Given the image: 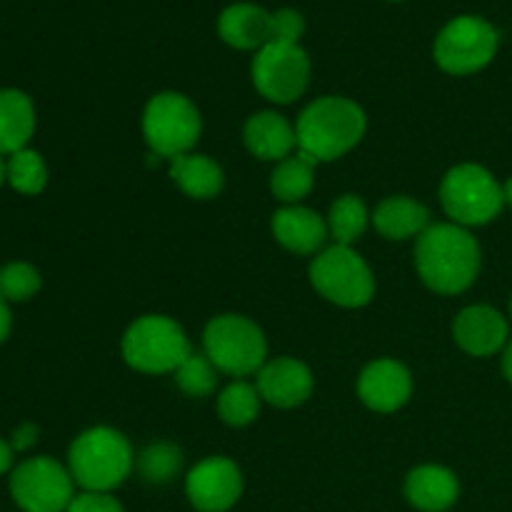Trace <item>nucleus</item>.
<instances>
[{
  "label": "nucleus",
  "mask_w": 512,
  "mask_h": 512,
  "mask_svg": "<svg viewBox=\"0 0 512 512\" xmlns=\"http://www.w3.org/2000/svg\"><path fill=\"white\" fill-rule=\"evenodd\" d=\"M175 385L188 398H208L218 385V368L205 353H190V358L175 370Z\"/></svg>",
  "instance_id": "nucleus-28"
},
{
  "label": "nucleus",
  "mask_w": 512,
  "mask_h": 512,
  "mask_svg": "<svg viewBox=\"0 0 512 512\" xmlns=\"http://www.w3.org/2000/svg\"><path fill=\"white\" fill-rule=\"evenodd\" d=\"M123 358L138 373H175L193 348L185 330L168 315H143L123 335Z\"/></svg>",
  "instance_id": "nucleus-6"
},
{
  "label": "nucleus",
  "mask_w": 512,
  "mask_h": 512,
  "mask_svg": "<svg viewBox=\"0 0 512 512\" xmlns=\"http://www.w3.org/2000/svg\"><path fill=\"white\" fill-rule=\"evenodd\" d=\"M35 440H38V428L33 423H23L13 433V443L10 445H13V450H28Z\"/></svg>",
  "instance_id": "nucleus-32"
},
{
  "label": "nucleus",
  "mask_w": 512,
  "mask_h": 512,
  "mask_svg": "<svg viewBox=\"0 0 512 512\" xmlns=\"http://www.w3.org/2000/svg\"><path fill=\"white\" fill-rule=\"evenodd\" d=\"M358 395L375 413H395L413 395V375L393 358L373 360L360 373Z\"/></svg>",
  "instance_id": "nucleus-13"
},
{
  "label": "nucleus",
  "mask_w": 512,
  "mask_h": 512,
  "mask_svg": "<svg viewBox=\"0 0 512 512\" xmlns=\"http://www.w3.org/2000/svg\"><path fill=\"white\" fill-rule=\"evenodd\" d=\"M5 180H8V168H5V160L3 155H0V185H3Z\"/></svg>",
  "instance_id": "nucleus-37"
},
{
  "label": "nucleus",
  "mask_w": 512,
  "mask_h": 512,
  "mask_svg": "<svg viewBox=\"0 0 512 512\" xmlns=\"http://www.w3.org/2000/svg\"><path fill=\"white\" fill-rule=\"evenodd\" d=\"M260 393L255 385L235 380L218 395V415L230 428H245L260 413Z\"/></svg>",
  "instance_id": "nucleus-26"
},
{
  "label": "nucleus",
  "mask_w": 512,
  "mask_h": 512,
  "mask_svg": "<svg viewBox=\"0 0 512 512\" xmlns=\"http://www.w3.org/2000/svg\"><path fill=\"white\" fill-rule=\"evenodd\" d=\"M183 450L173 443H150L135 458V470L148 485H165L183 470Z\"/></svg>",
  "instance_id": "nucleus-25"
},
{
  "label": "nucleus",
  "mask_w": 512,
  "mask_h": 512,
  "mask_svg": "<svg viewBox=\"0 0 512 512\" xmlns=\"http://www.w3.org/2000/svg\"><path fill=\"white\" fill-rule=\"evenodd\" d=\"M503 198H505V205H510L512 208V178H508L503 183Z\"/></svg>",
  "instance_id": "nucleus-36"
},
{
  "label": "nucleus",
  "mask_w": 512,
  "mask_h": 512,
  "mask_svg": "<svg viewBox=\"0 0 512 512\" xmlns=\"http://www.w3.org/2000/svg\"><path fill=\"white\" fill-rule=\"evenodd\" d=\"M510 318H512V298H510Z\"/></svg>",
  "instance_id": "nucleus-38"
},
{
  "label": "nucleus",
  "mask_w": 512,
  "mask_h": 512,
  "mask_svg": "<svg viewBox=\"0 0 512 512\" xmlns=\"http://www.w3.org/2000/svg\"><path fill=\"white\" fill-rule=\"evenodd\" d=\"M10 465H13V445H8L0 438V475L8 473Z\"/></svg>",
  "instance_id": "nucleus-33"
},
{
  "label": "nucleus",
  "mask_w": 512,
  "mask_h": 512,
  "mask_svg": "<svg viewBox=\"0 0 512 512\" xmlns=\"http://www.w3.org/2000/svg\"><path fill=\"white\" fill-rule=\"evenodd\" d=\"M368 208H365L363 198L358 195H340L333 205H330L328 213V230L330 238L335 240V245H350L353 248L355 240H360V235L368 228Z\"/></svg>",
  "instance_id": "nucleus-24"
},
{
  "label": "nucleus",
  "mask_w": 512,
  "mask_h": 512,
  "mask_svg": "<svg viewBox=\"0 0 512 512\" xmlns=\"http://www.w3.org/2000/svg\"><path fill=\"white\" fill-rule=\"evenodd\" d=\"M453 338L473 358H490L510 343V328L503 313L490 305H470L455 318Z\"/></svg>",
  "instance_id": "nucleus-15"
},
{
  "label": "nucleus",
  "mask_w": 512,
  "mask_h": 512,
  "mask_svg": "<svg viewBox=\"0 0 512 512\" xmlns=\"http://www.w3.org/2000/svg\"><path fill=\"white\" fill-rule=\"evenodd\" d=\"M73 488L70 470L48 455L25 460L10 475V495L25 512H68Z\"/></svg>",
  "instance_id": "nucleus-10"
},
{
  "label": "nucleus",
  "mask_w": 512,
  "mask_h": 512,
  "mask_svg": "<svg viewBox=\"0 0 512 512\" xmlns=\"http://www.w3.org/2000/svg\"><path fill=\"white\" fill-rule=\"evenodd\" d=\"M500 45L493 23L478 15H458L438 33L433 45L435 63L450 75H473L490 65Z\"/></svg>",
  "instance_id": "nucleus-9"
},
{
  "label": "nucleus",
  "mask_w": 512,
  "mask_h": 512,
  "mask_svg": "<svg viewBox=\"0 0 512 512\" xmlns=\"http://www.w3.org/2000/svg\"><path fill=\"white\" fill-rule=\"evenodd\" d=\"M503 373L508 378V383L512 385V340L505 345V353H503Z\"/></svg>",
  "instance_id": "nucleus-35"
},
{
  "label": "nucleus",
  "mask_w": 512,
  "mask_h": 512,
  "mask_svg": "<svg viewBox=\"0 0 512 512\" xmlns=\"http://www.w3.org/2000/svg\"><path fill=\"white\" fill-rule=\"evenodd\" d=\"M218 33L230 48L260 50L270 43V13L255 3H233L220 13Z\"/></svg>",
  "instance_id": "nucleus-19"
},
{
  "label": "nucleus",
  "mask_w": 512,
  "mask_h": 512,
  "mask_svg": "<svg viewBox=\"0 0 512 512\" xmlns=\"http://www.w3.org/2000/svg\"><path fill=\"white\" fill-rule=\"evenodd\" d=\"M203 133V118L190 98L183 93L153 95L143 110V135L158 158L175 160L188 155Z\"/></svg>",
  "instance_id": "nucleus-7"
},
{
  "label": "nucleus",
  "mask_w": 512,
  "mask_h": 512,
  "mask_svg": "<svg viewBox=\"0 0 512 512\" xmlns=\"http://www.w3.org/2000/svg\"><path fill=\"white\" fill-rule=\"evenodd\" d=\"M415 268L435 293H465L480 273V245L463 225L435 223L415 243Z\"/></svg>",
  "instance_id": "nucleus-1"
},
{
  "label": "nucleus",
  "mask_w": 512,
  "mask_h": 512,
  "mask_svg": "<svg viewBox=\"0 0 512 512\" xmlns=\"http://www.w3.org/2000/svg\"><path fill=\"white\" fill-rule=\"evenodd\" d=\"M273 235L285 250L298 255H318L330 238L328 220L305 205H285L273 215Z\"/></svg>",
  "instance_id": "nucleus-16"
},
{
  "label": "nucleus",
  "mask_w": 512,
  "mask_h": 512,
  "mask_svg": "<svg viewBox=\"0 0 512 512\" xmlns=\"http://www.w3.org/2000/svg\"><path fill=\"white\" fill-rule=\"evenodd\" d=\"M310 283L328 303L363 308L375 295V275L363 255L350 245L323 248L310 263Z\"/></svg>",
  "instance_id": "nucleus-8"
},
{
  "label": "nucleus",
  "mask_w": 512,
  "mask_h": 512,
  "mask_svg": "<svg viewBox=\"0 0 512 512\" xmlns=\"http://www.w3.org/2000/svg\"><path fill=\"white\" fill-rule=\"evenodd\" d=\"M258 393L265 403L273 408H298L313 395V373L308 365L298 358H275L260 368L258 373Z\"/></svg>",
  "instance_id": "nucleus-14"
},
{
  "label": "nucleus",
  "mask_w": 512,
  "mask_h": 512,
  "mask_svg": "<svg viewBox=\"0 0 512 512\" xmlns=\"http://www.w3.org/2000/svg\"><path fill=\"white\" fill-rule=\"evenodd\" d=\"M133 468V445L120 430L108 425L85 430L70 445L68 470L75 483L88 493H110L125 483Z\"/></svg>",
  "instance_id": "nucleus-3"
},
{
  "label": "nucleus",
  "mask_w": 512,
  "mask_h": 512,
  "mask_svg": "<svg viewBox=\"0 0 512 512\" xmlns=\"http://www.w3.org/2000/svg\"><path fill=\"white\" fill-rule=\"evenodd\" d=\"M393 3H398V0H393Z\"/></svg>",
  "instance_id": "nucleus-39"
},
{
  "label": "nucleus",
  "mask_w": 512,
  "mask_h": 512,
  "mask_svg": "<svg viewBox=\"0 0 512 512\" xmlns=\"http://www.w3.org/2000/svg\"><path fill=\"white\" fill-rule=\"evenodd\" d=\"M68 512H125V510L110 493H88V490H83L80 495H75Z\"/></svg>",
  "instance_id": "nucleus-31"
},
{
  "label": "nucleus",
  "mask_w": 512,
  "mask_h": 512,
  "mask_svg": "<svg viewBox=\"0 0 512 512\" xmlns=\"http://www.w3.org/2000/svg\"><path fill=\"white\" fill-rule=\"evenodd\" d=\"M440 203L450 223L463 228L488 225L505 208L503 185L483 165L460 163L445 173L440 183Z\"/></svg>",
  "instance_id": "nucleus-5"
},
{
  "label": "nucleus",
  "mask_w": 512,
  "mask_h": 512,
  "mask_svg": "<svg viewBox=\"0 0 512 512\" xmlns=\"http://www.w3.org/2000/svg\"><path fill=\"white\" fill-rule=\"evenodd\" d=\"M245 148L260 160H280L290 158L298 153V133L295 125L288 123V118L275 110H260L245 120L243 128Z\"/></svg>",
  "instance_id": "nucleus-17"
},
{
  "label": "nucleus",
  "mask_w": 512,
  "mask_h": 512,
  "mask_svg": "<svg viewBox=\"0 0 512 512\" xmlns=\"http://www.w3.org/2000/svg\"><path fill=\"white\" fill-rule=\"evenodd\" d=\"M203 353L218 373L233 375V378H248L258 375L260 368L268 363V343L258 325L245 315L223 313L215 315L203 333Z\"/></svg>",
  "instance_id": "nucleus-4"
},
{
  "label": "nucleus",
  "mask_w": 512,
  "mask_h": 512,
  "mask_svg": "<svg viewBox=\"0 0 512 512\" xmlns=\"http://www.w3.org/2000/svg\"><path fill=\"white\" fill-rule=\"evenodd\" d=\"M40 290V273L30 263H8L0 268V298L23 303Z\"/></svg>",
  "instance_id": "nucleus-29"
},
{
  "label": "nucleus",
  "mask_w": 512,
  "mask_h": 512,
  "mask_svg": "<svg viewBox=\"0 0 512 512\" xmlns=\"http://www.w3.org/2000/svg\"><path fill=\"white\" fill-rule=\"evenodd\" d=\"M405 498L420 512H445L460 498L458 475L443 465H420L405 478Z\"/></svg>",
  "instance_id": "nucleus-18"
},
{
  "label": "nucleus",
  "mask_w": 512,
  "mask_h": 512,
  "mask_svg": "<svg viewBox=\"0 0 512 512\" xmlns=\"http://www.w3.org/2000/svg\"><path fill=\"white\" fill-rule=\"evenodd\" d=\"M35 130L33 100L15 88L0 90V155L28 148Z\"/></svg>",
  "instance_id": "nucleus-21"
},
{
  "label": "nucleus",
  "mask_w": 512,
  "mask_h": 512,
  "mask_svg": "<svg viewBox=\"0 0 512 512\" xmlns=\"http://www.w3.org/2000/svg\"><path fill=\"white\" fill-rule=\"evenodd\" d=\"M368 118L355 100L343 95H323L300 113L295 123L298 150L315 163L343 158L363 140Z\"/></svg>",
  "instance_id": "nucleus-2"
},
{
  "label": "nucleus",
  "mask_w": 512,
  "mask_h": 512,
  "mask_svg": "<svg viewBox=\"0 0 512 512\" xmlns=\"http://www.w3.org/2000/svg\"><path fill=\"white\" fill-rule=\"evenodd\" d=\"M310 58L300 45L268 43L253 58V85L270 103L288 105L308 90Z\"/></svg>",
  "instance_id": "nucleus-11"
},
{
  "label": "nucleus",
  "mask_w": 512,
  "mask_h": 512,
  "mask_svg": "<svg viewBox=\"0 0 512 512\" xmlns=\"http://www.w3.org/2000/svg\"><path fill=\"white\" fill-rule=\"evenodd\" d=\"M315 165L318 163L300 150L280 160L270 175V190L275 200L285 205H300V200L308 198L315 185Z\"/></svg>",
  "instance_id": "nucleus-23"
},
{
  "label": "nucleus",
  "mask_w": 512,
  "mask_h": 512,
  "mask_svg": "<svg viewBox=\"0 0 512 512\" xmlns=\"http://www.w3.org/2000/svg\"><path fill=\"white\" fill-rule=\"evenodd\" d=\"M5 168H8V183L23 195L43 193L45 183H48V168H45L43 155L30 148L8 155Z\"/></svg>",
  "instance_id": "nucleus-27"
},
{
  "label": "nucleus",
  "mask_w": 512,
  "mask_h": 512,
  "mask_svg": "<svg viewBox=\"0 0 512 512\" xmlns=\"http://www.w3.org/2000/svg\"><path fill=\"white\" fill-rule=\"evenodd\" d=\"M170 178L185 195L195 200L215 198L225 183L223 168L213 158L200 153H188L170 160Z\"/></svg>",
  "instance_id": "nucleus-22"
},
{
  "label": "nucleus",
  "mask_w": 512,
  "mask_h": 512,
  "mask_svg": "<svg viewBox=\"0 0 512 512\" xmlns=\"http://www.w3.org/2000/svg\"><path fill=\"white\" fill-rule=\"evenodd\" d=\"M373 225L385 240L420 238L430 228V210L408 195H390L375 208Z\"/></svg>",
  "instance_id": "nucleus-20"
},
{
  "label": "nucleus",
  "mask_w": 512,
  "mask_h": 512,
  "mask_svg": "<svg viewBox=\"0 0 512 512\" xmlns=\"http://www.w3.org/2000/svg\"><path fill=\"white\" fill-rule=\"evenodd\" d=\"M305 33V18L293 8H280L270 13V43L300 45Z\"/></svg>",
  "instance_id": "nucleus-30"
},
{
  "label": "nucleus",
  "mask_w": 512,
  "mask_h": 512,
  "mask_svg": "<svg viewBox=\"0 0 512 512\" xmlns=\"http://www.w3.org/2000/svg\"><path fill=\"white\" fill-rule=\"evenodd\" d=\"M8 333H10V310L8 305H5V300L0 298V343L8 338Z\"/></svg>",
  "instance_id": "nucleus-34"
},
{
  "label": "nucleus",
  "mask_w": 512,
  "mask_h": 512,
  "mask_svg": "<svg viewBox=\"0 0 512 512\" xmlns=\"http://www.w3.org/2000/svg\"><path fill=\"white\" fill-rule=\"evenodd\" d=\"M185 495L198 512H228L243 495V473L225 455H210L188 473Z\"/></svg>",
  "instance_id": "nucleus-12"
}]
</instances>
